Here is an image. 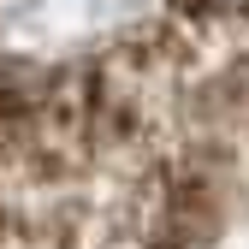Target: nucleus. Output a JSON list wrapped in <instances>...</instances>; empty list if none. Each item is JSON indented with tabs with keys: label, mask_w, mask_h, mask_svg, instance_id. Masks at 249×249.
<instances>
[{
	"label": "nucleus",
	"mask_w": 249,
	"mask_h": 249,
	"mask_svg": "<svg viewBox=\"0 0 249 249\" xmlns=\"http://www.w3.org/2000/svg\"><path fill=\"white\" fill-rule=\"evenodd\" d=\"M220 6H231V12H249V0H220Z\"/></svg>",
	"instance_id": "nucleus-1"
}]
</instances>
